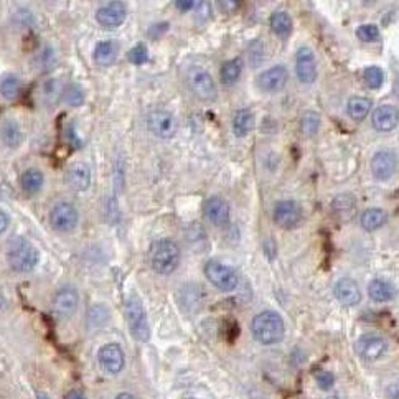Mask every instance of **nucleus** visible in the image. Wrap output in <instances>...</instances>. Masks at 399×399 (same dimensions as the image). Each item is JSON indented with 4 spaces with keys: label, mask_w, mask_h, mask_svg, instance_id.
Returning a JSON list of instances; mask_svg holds the SVG:
<instances>
[{
    "label": "nucleus",
    "mask_w": 399,
    "mask_h": 399,
    "mask_svg": "<svg viewBox=\"0 0 399 399\" xmlns=\"http://www.w3.org/2000/svg\"><path fill=\"white\" fill-rule=\"evenodd\" d=\"M175 6H177L178 10L188 12V10H192L195 6H197V2H193V0H186V2H184V0H177Z\"/></svg>",
    "instance_id": "41"
},
{
    "label": "nucleus",
    "mask_w": 399,
    "mask_h": 399,
    "mask_svg": "<svg viewBox=\"0 0 399 399\" xmlns=\"http://www.w3.org/2000/svg\"><path fill=\"white\" fill-rule=\"evenodd\" d=\"M356 36L361 41H376L380 40V28L373 23L361 25V27L356 28Z\"/></svg>",
    "instance_id": "36"
},
{
    "label": "nucleus",
    "mask_w": 399,
    "mask_h": 399,
    "mask_svg": "<svg viewBox=\"0 0 399 399\" xmlns=\"http://www.w3.org/2000/svg\"><path fill=\"white\" fill-rule=\"evenodd\" d=\"M188 399H195V398H188Z\"/></svg>",
    "instance_id": "47"
},
{
    "label": "nucleus",
    "mask_w": 399,
    "mask_h": 399,
    "mask_svg": "<svg viewBox=\"0 0 399 399\" xmlns=\"http://www.w3.org/2000/svg\"><path fill=\"white\" fill-rule=\"evenodd\" d=\"M255 127V112L251 109H241L233 118V131L236 137H246Z\"/></svg>",
    "instance_id": "25"
},
{
    "label": "nucleus",
    "mask_w": 399,
    "mask_h": 399,
    "mask_svg": "<svg viewBox=\"0 0 399 399\" xmlns=\"http://www.w3.org/2000/svg\"><path fill=\"white\" fill-rule=\"evenodd\" d=\"M45 175L39 169H27L20 177V186L25 193L35 195L43 188Z\"/></svg>",
    "instance_id": "24"
},
{
    "label": "nucleus",
    "mask_w": 399,
    "mask_h": 399,
    "mask_svg": "<svg viewBox=\"0 0 399 399\" xmlns=\"http://www.w3.org/2000/svg\"><path fill=\"white\" fill-rule=\"evenodd\" d=\"M98 361L101 368L109 375H119L126 367V355L118 343H106L99 348Z\"/></svg>",
    "instance_id": "10"
},
{
    "label": "nucleus",
    "mask_w": 399,
    "mask_h": 399,
    "mask_svg": "<svg viewBox=\"0 0 399 399\" xmlns=\"http://www.w3.org/2000/svg\"><path fill=\"white\" fill-rule=\"evenodd\" d=\"M334 211L342 219H352L356 213V200L352 195H340L334 200Z\"/></svg>",
    "instance_id": "28"
},
{
    "label": "nucleus",
    "mask_w": 399,
    "mask_h": 399,
    "mask_svg": "<svg viewBox=\"0 0 399 399\" xmlns=\"http://www.w3.org/2000/svg\"><path fill=\"white\" fill-rule=\"evenodd\" d=\"M363 78H365V83L368 85V88L378 89L381 85H383L385 74H383V69L378 68V66H369V68L365 69Z\"/></svg>",
    "instance_id": "34"
},
{
    "label": "nucleus",
    "mask_w": 399,
    "mask_h": 399,
    "mask_svg": "<svg viewBox=\"0 0 399 399\" xmlns=\"http://www.w3.org/2000/svg\"><path fill=\"white\" fill-rule=\"evenodd\" d=\"M206 279L223 292H231L238 285V274L230 266L219 263V261H208L205 266Z\"/></svg>",
    "instance_id": "6"
},
{
    "label": "nucleus",
    "mask_w": 399,
    "mask_h": 399,
    "mask_svg": "<svg viewBox=\"0 0 399 399\" xmlns=\"http://www.w3.org/2000/svg\"><path fill=\"white\" fill-rule=\"evenodd\" d=\"M126 320L129 330L137 342L145 343L151 336V328H149L147 322V314H145V309L142 305V301L136 296V294H131L126 301Z\"/></svg>",
    "instance_id": "4"
},
{
    "label": "nucleus",
    "mask_w": 399,
    "mask_h": 399,
    "mask_svg": "<svg viewBox=\"0 0 399 399\" xmlns=\"http://www.w3.org/2000/svg\"><path fill=\"white\" fill-rule=\"evenodd\" d=\"M320 127V116L315 111H307L301 118V131L305 136H315Z\"/></svg>",
    "instance_id": "32"
},
{
    "label": "nucleus",
    "mask_w": 399,
    "mask_h": 399,
    "mask_svg": "<svg viewBox=\"0 0 399 399\" xmlns=\"http://www.w3.org/2000/svg\"><path fill=\"white\" fill-rule=\"evenodd\" d=\"M314 378L315 381H317V385L320 386V389H323V391L330 389L335 383L334 375H332L330 371H325V369H317V371L314 373Z\"/></svg>",
    "instance_id": "38"
},
{
    "label": "nucleus",
    "mask_w": 399,
    "mask_h": 399,
    "mask_svg": "<svg viewBox=\"0 0 399 399\" xmlns=\"http://www.w3.org/2000/svg\"><path fill=\"white\" fill-rule=\"evenodd\" d=\"M296 73L299 81L303 85H312L317 80V63L315 55L309 47H301L296 53Z\"/></svg>",
    "instance_id": "14"
},
{
    "label": "nucleus",
    "mask_w": 399,
    "mask_h": 399,
    "mask_svg": "<svg viewBox=\"0 0 399 399\" xmlns=\"http://www.w3.org/2000/svg\"><path fill=\"white\" fill-rule=\"evenodd\" d=\"M119 53V47L114 40H103L94 47L93 60L99 66H109L116 61Z\"/></svg>",
    "instance_id": "22"
},
{
    "label": "nucleus",
    "mask_w": 399,
    "mask_h": 399,
    "mask_svg": "<svg viewBox=\"0 0 399 399\" xmlns=\"http://www.w3.org/2000/svg\"><path fill=\"white\" fill-rule=\"evenodd\" d=\"M394 93H396L399 96V74L396 78H394Z\"/></svg>",
    "instance_id": "45"
},
{
    "label": "nucleus",
    "mask_w": 399,
    "mask_h": 399,
    "mask_svg": "<svg viewBox=\"0 0 399 399\" xmlns=\"http://www.w3.org/2000/svg\"><path fill=\"white\" fill-rule=\"evenodd\" d=\"M371 124L380 132H389L396 129L399 124L398 107L391 106V104H383V106L376 107L371 114Z\"/></svg>",
    "instance_id": "18"
},
{
    "label": "nucleus",
    "mask_w": 399,
    "mask_h": 399,
    "mask_svg": "<svg viewBox=\"0 0 399 399\" xmlns=\"http://www.w3.org/2000/svg\"><path fill=\"white\" fill-rule=\"evenodd\" d=\"M43 93L47 98H53L58 94V81L56 80H48L43 85Z\"/></svg>",
    "instance_id": "39"
},
{
    "label": "nucleus",
    "mask_w": 399,
    "mask_h": 399,
    "mask_svg": "<svg viewBox=\"0 0 399 399\" xmlns=\"http://www.w3.org/2000/svg\"><path fill=\"white\" fill-rule=\"evenodd\" d=\"M271 28L276 35L288 36L292 32V19L288 12H276L271 17Z\"/></svg>",
    "instance_id": "31"
},
{
    "label": "nucleus",
    "mask_w": 399,
    "mask_h": 399,
    "mask_svg": "<svg viewBox=\"0 0 399 399\" xmlns=\"http://www.w3.org/2000/svg\"><path fill=\"white\" fill-rule=\"evenodd\" d=\"M20 91H22V83H20L19 76H15V74H6L0 80V94L8 99V101L19 98Z\"/></svg>",
    "instance_id": "30"
},
{
    "label": "nucleus",
    "mask_w": 399,
    "mask_h": 399,
    "mask_svg": "<svg viewBox=\"0 0 399 399\" xmlns=\"http://www.w3.org/2000/svg\"><path fill=\"white\" fill-rule=\"evenodd\" d=\"M368 294L375 302H389L396 297V288L388 281L375 279L369 282Z\"/></svg>",
    "instance_id": "23"
},
{
    "label": "nucleus",
    "mask_w": 399,
    "mask_h": 399,
    "mask_svg": "<svg viewBox=\"0 0 399 399\" xmlns=\"http://www.w3.org/2000/svg\"><path fill=\"white\" fill-rule=\"evenodd\" d=\"M369 109H371V101L363 96H353L347 104L348 116L353 120H356V122H361V120L367 118L369 114Z\"/></svg>",
    "instance_id": "26"
},
{
    "label": "nucleus",
    "mask_w": 399,
    "mask_h": 399,
    "mask_svg": "<svg viewBox=\"0 0 399 399\" xmlns=\"http://www.w3.org/2000/svg\"><path fill=\"white\" fill-rule=\"evenodd\" d=\"M109 319V312H107V307L104 305H94L91 307L88 312V325L89 328H98L103 327L104 323Z\"/></svg>",
    "instance_id": "33"
},
{
    "label": "nucleus",
    "mask_w": 399,
    "mask_h": 399,
    "mask_svg": "<svg viewBox=\"0 0 399 399\" xmlns=\"http://www.w3.org/2000/svg\"><path fill=\"white\" fill-rule=\"evenodd\" d=\"M386 219H388L386 211L380 210V208H369V210L363 211V215H361V218H360V223L367 231H375L378 230V228L383 226V224L386 223Z\"/></svg>",
    "instance_id": "27"
},
{
    "label": "nucleus",
    "mask_w": 399,
    "mask_h": 399,
    "mask_svg": "<svg viewBox=\"0 0 399 399\" xmlns=\"http://www.w3.org/2000/svg\"><path fill=\"white\" fill-rule=\"evenodd\" d=\"M386 396L389 399H399V380L388 385V388H386Z\"/></svg>",
    "instance_id": "40"
},
{
    "label": "nucleus",
    "mask_w": 399,
    "mask_h": 399,
    "mask_svg": "<svg viewBox=\"0 0 399 399\" xmlns=\"http://www.w3.org/2000/svg\"><path fill=\"white\" fill-rule=\"evenodd\" d=\"M127 60L132 65H144L149 60V50L144 43H137L136 47H132L127 53Z\"/></svg>",
    "instance_id": "35"
},
{
    "label": "nucleus",
    "mask_w": 399,
    "mask_h": 399,
    "mask_svg": "<svg viewBox=\"0 0 399 399\" xmlns=\"http://www.w3.org/2000/svg\"><path fill=\"white\" fill-rule=\"evenodd\" d=\"M0 140L8 149H19L23 142V132L15 119H3L0 124Z\"/></svg>",
    "instance_id": "21"
},
{
    "label": "nucleus",
    "mask_w": 399,
    "mask_h": 399,
    "mask_svg": "<svg viewBox=\"0 0 399 399\" xmlns=\"http://www.w3.org/2000/svg\"><path fill=\"white\" fill-rule=\"evenodd\" d=\"M203 211L208 222L213 223L215 226H226L230 223V205L222 197L208 198Z\"/></svg>",
    "instance_id": "17"
},
{
    "label": "nucleus",
    "mask_w": 399,
    "mask_h": 399,
    "mask_svg": "<svg viewBox=\"0 0 399 399\" xmlns=\"http://www.w3.org/2000/svg\"><path fill=\"white\" fill-rule=\"evenodd\" d=\"M8 224H10V218H8V215L6 211L0 210V235H3V233L7 231Z\"/></svg>",
    "instance_id": "42"
},
{
    "label": "nucleus",
    "mask_w": 399,
    "mask_h": 399,
    "mask_svg": "<svg viewBox=\"0 0 399 399\" xmlns=\"http://www.w3.org/2000/svg\"><path fill=\"white\" fill-rule=\"evenodd\" d=\"M36 399H50V396H48V394H45V393H40L39 398H36Z\"/></svg>",
    "instance_id": "46"
},
{
    "label": "nucleus",
    "mask_w": 399,
    "mask_h": 399,
    "mask_svg": "<svg viewBox=\"0 0 399 399\" xmlns=\"http://www.w3.org/2000/svg\"><path fill=\"white\" fill-rule=\"evenodd\" d=\"M371 173L376 180H388L394 175L398 169V157L396 153L391 151H380L373 155L371 164Z\"/></svg>",
    "instance_id": "15"
},
{
    "label": "nucleus",
    "mask_w": 399,
    "mask_h": 399,
    "mask_svg": "<svg viewBox=\"0 0 399 399\" xmlns=\"http://www.w3.org/2000/svg\"><path fill=\"white\" fill-rule=\"evenodd\" d=\"M40 263V251L28 239H12L7 249V264L14 272H32Z\"/></svg>",
    "instance_id": "2"
},
{
    "label": "nucleus",
    "mask_w": 399,
    "mask_h": 399,
    "mask_svg": "<svg viewBox=\"0 0 399 399\" xmlns=\"http://www.w3.org/2000/svg\"><path fill=\"white\" fill-rule=\"evenodd\" d=\"M78 305H80V296H78V290L74 288H66L58 289L55 296L52 299V310L56 317L60 319H69L76 314Z\"/></svg>",
    "instance_id": "8"
},
{
    "label": "nucleus",
    "mask_w": 399,
    "mask_h": 399,
    "mask_svg": "<svg viewBox=\"0 0 399 399\" xmlns=\"http://www.w3.org/2000/svg\"><path fill=\"white\" fill-rule=\"evenodd\" d=\"M127 7L124 2H107L98 8L96 22L104 28H118L126 22Z\"/></svg>",
    "instance_id": "12"
},
{
    "label": "nucleus",
    "mask_w": 399,
    "mask_h": 399,
    "mask_svg": "<svg viewBox=\"0 0 399 399\" xmlns=\"http://www.w3.org/2000/svg\"><path fill=\"white\" fill-rule=\"evenodd\" d=\"M180 248L172 239L155 241L149 251V261H151L152 269L162 276H169L175 271L180 264Z\"/></svg>",
    "instance_id": "3"
},
{
    "label": "nucleus",
    "mask_w": 399,
    "mask_h": 399,
    "mask_svg": "<svg viewBox=\"0 0 399 399\" xmlns=\"http://www.w3.org/2000/svg\"><path fill=\"white\" fill-rule=\"evenodd\" d=\"M186 86L192 91L193 96L202 101H213L218 96L213 78L202 68H192L186 73Z\"/></svg>",
    "instance_id": "5"
},
{
    "label": "nucleus",
    "mask_w": 399,
    "mask_h": 399,
    "mask_svg": "<svg viewBox=\"0 0 399 399\" xmlns=\"http://www.w3.org/2000/svg\"><path fill=\"white\" fill-rule=\"evenodd\" d=\"M80 223V213L69 202H60L50 211V224L58 233H69Z\"/></svg>",
    "instance_id": "7"
},
{
    "label": "nucleus",
    "mask_w": 399,
    "mask_h": 399,
    "mask_svg": "<svg viewBox=\"0 0 399 399\" xmlns=\"http://www.w3.org/2000/svg\"><path fill=\"white\" fill-rule=\"evenodd\" d=\"M114 399H136V396H134V394H131V393H119Z\"/></svg>",
    "instance_id": "44"
},
{
    "label": "nucleus",
    "mask_w": 399,
    "mask_h": 399,
    "mask_svg": "<svg viewBox=\"0 0 399 399\" xmlns=\"http://www.w3.org/2000/svg\"><path fill=\"white\" fill-rule=\"evenodd\" d=\"M355 350L361 360L376 361L388 350V343H386L383 336L376 334H365L356 340Z\"/></svg>",
    "instance_id": "11"
},
{
    "label": "nucleus",
    "mask_w": 399,
    "mask_h": 399,
    "mask_svg": "<svg viewBox=\"0 0 399 399\" xmlns=\"http://www.w3.org/2000/svg\"><path fill=\"white\" fill-rule=\"evenodd\" d=\"M65 399H88V398H86L85 393L80 391V389H69V391L65 394Z\"/></svg>",
    "instance_id": "43"
},
{
    "label": "nucleus",
    "mask_w": 399,
    "mask_h": 399,
    "mask_svg": "<svg viewBox=\"0 0 399 399\" xmlns=\"http://www.w3.org/2000/svg\"><path fill=\"white\" fill-rule=\"evenodd\" d=\"M334 292H335L336 301L347 307L358 305V303L361 302V290L358 288V284H356L353 279H348V277H343V279H340L338 282H336Z\"/></svg>",
    "instance_id": "20"
},
{
    "label": "nucleus",
    "mask_w": 399,
    "mask_h": 399,
    "mask_svg": "<svg viewBox=\"0 0 399 399\" xmlns=\"http://www.w3.org/2000/svg\"><path fill=\"white\" fill-rule=\"evenodd\" d=\"M241 73H243V60L241 58H235V60L226 61L222 66V81L224 85L231 86L239 80Z\"/></svg>",
    "instance_id": "29"
},
{
    "label": "nucleus",
    "mask_w": 399,
    "mask_h": 399,
    "mask_svg": "<svg viewBox=\"0 0 399 399\" xmlns=\"http://www.w3.org/2000/svg\"><path fill=\"white\" fill-rule=\"evenodd\" d=\"M252 336L263 345L279 343L284 338L285 325L284 320L277 312L264 310L257 314L251 322Z\"/></svg>",
    "instance_id": "1"
},
{
    "label": "nucleus",
    "mask_w": 399,
    "mask_h": 399,
    "mask_svg": "<svg viewBox=\"0 0 399 399\" xmlns=\"http://www.w3.org/2000/svg\"><path fill=\"white\" fill-rule=\"evenodd\" d=\"M66 182L74 192H86L91 186V169L85 162H76L66 172Z\"/></svg>",
    "instance_id": "19"
},
{
    "label": "nucleus",
    "mask_w": 399,
    "mask_h": 399,
    "mask_svg": "<svg viewBox=\"0 0 399 399\" xmlns=\"http://www.w3.org/2000/svg\"><path fill=\"white\" fill-rule=\"evenodd\" d=\"M147 127L159 139H172L177 134V119L169 111L155 109L147 116Z\"/></svg>",
    "instance_id": "9"
},
{
    "label": "nucleus",
    "mask_w": 399,
    "mask_h": 399,
    "mask_svg": "<svg viewBox=\"0 0 399 399\" xmlns=\"http://www.w3.org/2000/svg\"><path fill=\"white\" fill-rule=\"evenodd\" d=\"M65 101L72 106H80L85 101V94L78 85H69L65 91Z\"/></svg>",
    "instance_id": "37"
},
{
    "label": "nucleus",
    "mask_w": 399,
    "mask_h": 399,
    "mask_svg": "<svg viewBox=\"0 0 399 399\" xmlns=\"http://www.w3.org/2000/svg\"><path fill=\"white\" fill-rule=\"evenodd\" d=\"M274 222L284 230H292L302 222V208L292 200L279 202L274 208Z\"/></svg>",
    "instance_id": "13"
},
{
    "label": "nucleus",
    "mask_w": 399,
    "mask_h": 399,
    "mask_svg": "<svg viewBox=\"0 0 399 399\" xmlns=\"http://www.w3.org/2000/svg\"><path fill=\"white\" fill-rule=\"evenodd\" d=\"M289 80V73L284 66L277 65L272 66V68L266 69L264 73H261L257 76V85L263 91H268V93H276V91H281L285 86V83Z\"/></svg>",
    "instance_id": "16"
}]
</instances>
